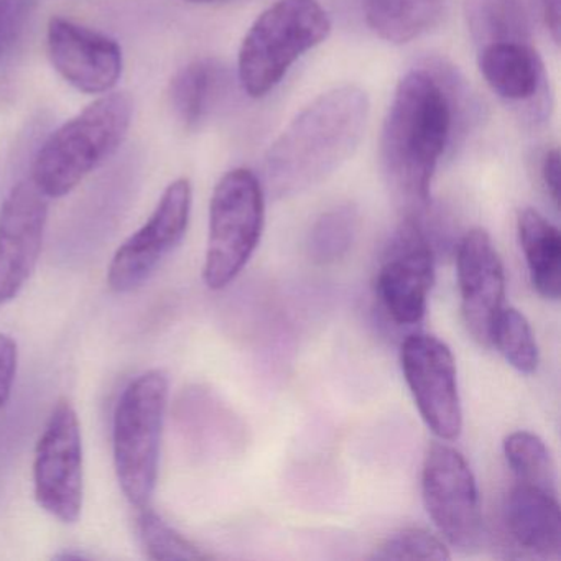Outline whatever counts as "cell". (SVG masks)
<instances>
[{
	"instance_id": "14",
	"label": "cell",
	"mask_w": 561,
	"mask_h": 561,
	"mask_svg": "<svg viewBox=\"0 0 561 561\" xmlns=\"http://www.w3.org/2000/svg\"><path fill=\"white\" fill-rule=\"evenodd\" d=\"M456 268L466 328L481 346H491L492 324L504 308L505 272L488 231L476 228L466 232L458 245Z\"/></svg>"
},
{
	"instance_id": "1",
	"label": "cell",
	"mask_w": 561,
	"mask_h": 561,
	"mask_svg": "<svg viewBox=\"0 0 561 561\" xmlns=\"http://www.w3.org/2000/svg\"><path fill=\"white\" fill-rule=\"evenodd\" d=\"M469 94L461 75L442 60L410 70L397 87L380 136V165L409 218L430 206L439 159L471 117Z\"/></svg>"
},
{
	"instance_id": "5",
	"label": "cell",
	"mask_w": 561,
	"mask_h": 561,
	"mask_svg": "<svg viewBox=\"0 0 561 561\" xmlns=\"http://www.w3.org/2000/svg\"><path fill=\"white\" fill-rule=\"evenodd\" d=\"M331 21L318 0H278L242 41L239 81L251 98L267 96L295 61L327 41Z\"/></svg>"
},
{
	"instance_id": "15",
	"label": "cell",
	"mask_w": 561,
	"mask_h": 561,
	"mask_svg": "<svg viewBox=\"0 0 561 561\" xmlns=\"http://www.w3.org/2000/svg\"><path fill=\"white\" fill-rule=\"evenodd\" d=\"M479 70L501 100L530 106L531 116H547V75L537 51L520 42L479 48Z\"/></svg>"
},
{
	"instance_id": "23",
	"label": "cell",
	"mask_w": 561,
	"mask_h": 561,
	"mask_svg": "<svg viewBox=\"0 0 561 561\" xmlns=\"http://www.w3.org/2000/svg\"><path fill=\"white\" fill-rule=\"evenodd\" d=\"M491 346L522 374H534L538 367V346L527 318L515 308H502L491 330Z\"/></svg>"
},
{
	"instance_id": "22",
	"label": "cell",
	"mask_w": 561,
	"mask_h": 561,
	"mask_svg": "<svg viewBox=\"0 0 561 561\" xmlns=\"http://www.w3.org/2000/svg\"><path fill=\"white\" fill-rule=\"evenodd\" d=\"M504 455L518 482L557 494L553 459L540 436L524 430L511 433L504 439Z\"/></svg>"
},
{
	"instance_id": "10",
	"label": "cell",
	"mask_w": 561,
	"mask_h": 561,
	"mask_svg": "<svg viewBox=\"0 0 561 561\" xmlns=\"http://www.w3.org/2000/svg\"><path fill=\"white\" fill-rule=\"evenodd\" d=\"M400 364L426 426L443 442L458 439L462 409L455 356L448 344L432 334H410L400 347Z\"/></svg>"
},
{
	"instance_id": "20",
	"label": "cell",
	"mask_w": 561,
	"mask_h": 561,
	"mask_svg": "<svg viewBox=\"0 0 561 561\" xmlns=\"http://www.w3.org/2000/svg\"><path fill=\"white\" fill-rule=\"evenodd\" d=\"M465 15L479 48L502 42H530V15L524 0H466Z\"/></svg>"
},
{
	"instance_id": "11",
	"label": "cell",
	"mask_w": 561,
	"mask_h": 561,
	"mask_svg": "<svg viewBox=\"0 0 561 561\" xmlns=\"http://www.w3.org/2000/svg\"><path fill=\"white\" fill-rule=\"evenodd\" d=\"M433 278L432 244L419 219L407 216L390 238L376 282L377 295L397 324L423 320Z\"/></svg>"
},
{
	"instance_id": "7",
	"label": "cell",
	"mask_w": 561,
	"mask_h": 561,
	"mask_svg": "<svg viewBox=\"0 0 561 561\" xmlns=\"http://www.w3.org/2000/svg\"><path fill=\"white\" fill-rule=\"evenodd\" d=\"M83 436L70 400H58L38 438L34 456V494L47 514L75 524L83 511Z\"/></svg>"
},
{
	"instance_id": "18",
	"label": "cell",
	"mask_w": 561,
	"mask_h": 561,
	"mask_svg": "<svg viewBox=\"0 0 561 561\" xmlns=\"http://www.w3.org/2000/svg\"><path fill=\"white\" fill-rule=\"evenodd\" d=\"M363 11L377 37L389 44L405 45L439 24L446 0H363Z\"/></svg>"
},
{
	"instance_id": "19",
	"label": "cell",
	"mask_w": 561,
	"mask_h": 561,
	"mask_svg": "<svg viewBox=\"0 0 561 561\" xmlns=\"http://www.w3.org/2000/svg\"><path fill=\"white\" fill-rule=\"evenodd\" d=\"M226 70L211 58H203L176 71L169 88L173 116L185 129L202 126L226 83Z\"/></svg>"
},
{
	"instance_id": "8",
	"label": "cell",
	"mask_w": 561,
	"mask_h": 561,
	"mask_svg": "<svg viewBox=\"0 0 561 561\" xmlns=\"http://www.w3.org/2000/svg\"><path fill=\"white\" fill-rule=\"evenodd\" d=\"M422 494L426 512L451 547L474 550L482 538V511L478 482L465 456L433 443L422 469Z\"/></svg>"
},
{
	"instance_id": "25",
	"label": "cell",
	"mask_w": 561,
	"mask_h": 561,
	"mask_svg": "<svg viewBox=\"0 0 561 561\" xmlns=\"http://www.w3.org/2000/svg\"><path fill=\"white\" fill-rule=\"evenodd\" d=\"M374 560L445 561L451 558L442 538L425 528H402L382 541Z\"/></svg>"
},
{
	"instance_id": "12",
	"label": "cell",
	"mask_w": 561,
	"mask_h": 561,
	"mask_svg": "<svg viewBox=\"0 0 561 561\" xmlns=\"http://www.w3.org/2000/svg\"><path fill=\"white\" fill-rule=\"evenodd\" d=\"M48 198L22 180L0 206V308L11 304L34 274L44 248Z\"/></svg>"
},
{
	"instance_id": "6",
	"label": "cell",
	"mask_w": 561,
	"mask_h": 561,
	"mask_svg": "<svg viewBox=\"0 0 561 561\" xmlns=\"http://www.w3.org/2000/svg\"><path fill=\"white\" fill-rule=\"evenodd\" d=\"M264 188L248 169L226 173L209 203V234L203 282L222 290L248 265L264 231Z\"/></svg>"
},
{
	"instance_id": "4",
	"label": "cell",
	"mask_w": 561,
	"mask_h": 561,
	"mask_svg": "<svg viewBox=\"0 0 561 561\" xmlns=\"http://www.w3.org/2000/svg\"><path fill=\"white\" fill-rule=\"evenodd\" d=\"M169 392L167 374L147 370L124 389L114 412V468L124 495L137 508L147 507L156 492Z\"/></svg>"
},
{
	"instance_id": "26",
	"label": "cell",
	"mask_w": 561,
	"mask_h": 561,
	"mask_svg": "<svg viewBox=\"0 0 561 561\" xmlns=\"http://www.w3.org/2000/svg\"><path fill=\"white\" fill-rule=\"evenodd\" d=\"M32 14L34 0H0V57L22 41Z\"/></svg>"
},
{
	"instance_id": "24",
	"label": "cell",
	"mask_w": 561,
	"mask_h": 561,
	"mask_svg": "<svg viewBox=\"0 0 561 561\" xmlns=\"http://www.w3.org/2000/svg\"><path fill=\"white\" fill-rule=\"evenodd\" d=\"M137 527L150 560H208V553L170 527L152 508H139Z\"/></svg>"
},
{
	"instance_id": "13",
	"label": "cell",
	"mask_w": 561,
	"mask_h": 561,
	"mask_svg": "<svg viewBox=\"0 0 561 561\" xmlns=\"http://www.w3.org/2000/svg\"><path fill=\"white\" fill-rule=\"evenodd\" d=\"M48 58L75 90L106 94L123 75V50L114 38L64 18H51L47 27Z\"/></svg>"
},
{
	"instance_id": "2",
	"label": "cell",
	"mask_w": 561,
	"mask_h": 561,
	"mask_svg": "<svg viewBox=\"0 0 561 561\" xmlns=\"http://www.w3.org/2000/svg\"><path fill=\"white\" fill-rule=\"evenodd\" d=\"M369 98L353 84L320 94L295 116L265 153L264 179L275 196H290L336 172L359 146Z\"/></svg>"
},
{
	"instance_id": "30",
	"label": "cell",
	"mask_w": 561,
	"mask_h": 561,
	"mask_svg": "<svg viewBox=\"0 0 561 561\" xmlns=\"http://www.w3.org/2000/svg\"><path fill=\"white\" fill-rule=\"evenodd\" d=\"M192 4H219V2H229V0H186Z\"/></svg>"
},
{
	"instance_id": "29",
	"label": "cell",
	"mask_w": 561,
	"mask_h": 561,
	"mask_svg": "<svg viewBox=\"0 0 561 561\" xmlns=\"http://www.w3.org/2000/svg\"><path fill=\"white\" fill-rule=\"evenodd\" d=\"M541 9H543L545 24L558 44L561 32V0H541Z\"/></svg>"
},
{
	"instance_id": "16",
	"label": "cell",
	"mask_w": 561,
	"mask_h": 561,
	"mask_svg": "<svg viewBox=\"0 0 561 561\" xmlns=\"http://www.w3.org/2000/svg\"><path fill=\"white\" fill-rule=\"evenodd\" d=\"M504 522L512 540L538 558L561 554V514L557 494L518 482L508 492Z\"/></svg>"
},
{
	"instance_id": "9",
	"label": "cell",
	"mask_w": 561,
	"mask_h": 561,
	"mask_svg": "<svg viewBox=\"0 0 561 561\" xmlns=\"http://www.w3.org/2000/svg\"><path fill=\"white\" fill-rule=\"evenodd\" d=\"M193 188L188 179L170 183L142 228L117 249L107 267V287L114 294H130L142 287L169 257L188 231Z\"/></svg>"
},
{
	"instance_id": "28",
	"label": "cell",
	"mask_w": 561,
	"mask_h": 561,
	"mask_svg": "<svg viewBox=\"0 0 561 561\" xmlns=\"http://www.w3.org/2000/svg\"><path fill=\"white\" fill-rule=\"evenodd\" d=\"M541 180L554 206L560 203V152L557 149L548 150L541 160Z\"/></svg>"
},
{
	"instance_id": "17",
	"label": "cell",
	"mask_w": 561,
	"mask_h": 561,
	"mask_svg": "<svg viewBox=\"0 0 561 561\" xmlns=\"http://www.w3.org/2000/svg\"><path fill=\"white\" fill-rule=\"evenodd\" d=\"M518 239L527 261L530 280L538 295L547 300H560L561 236L537 209L525 208L518 215Z\"/></svg>"
},
{
	"instance_id": "3",
	"label": "cell",
	"mask_w": 561,
	"mask_h": 561,
	"mask_svg": "<svg viewBox=\"0 0 561 561\" xmlns=\"http://www.w3.org/2000/svg\"><path fill=\"white\" fill-rule=\"evenodd\" d=\"M134 100L106 93L58 127L38 149L31 180L47 198L70 195L123 146L133 124Z\"/></svg>"
},
{
	"instance_id": "27",
	"label": "cell",
	"mask_w": 561,
	"mask_h": 561,
	"mask_svg": "<svg viewBox=\"0 0 561 561\" xmlns=\"http://www.w3.org/2000/svg\"><path fill=\"white\" fill-rule=\"evenodd\" d=\"M18 341L9 334L0 333V410L8 405L18 376Z\"/></svg>"
},
{
	"instance_id": "21",
	"label": "cell",
	"mask_w": 561,
	"mask_h": 561,
	"mask_svg": "<svg viewBox=\"0 0 561 561\" xmlns=\"http://www.w3.org/2000/svg\"><path fill=\"white\" fill-rule=\"evenodd\" d=\"M359 231V213L353 205L328 209L311 226L308 254L317 264H333L353 248Z\"/></svg>"
}]
</instances>
